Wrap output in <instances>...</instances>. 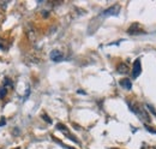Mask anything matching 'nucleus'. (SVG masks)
<instances>
[{"label":"nucleus","instance_id":"20e7f679","mask_svg":"<svg viewBox=\"0 0 156 149\" xmlns=\"http://www.w3.org/2000/svg\"><path fill=\"white\" fill-rule=\"evenodd\" d=\"M120 85L123 87L124 89H127V90H130L131 88H132V83H131V81L129 78H123V79H120Z\"/></svg>","mask_w":156,"mask_h":149},{"label":"nucleus","instance_id":"1a4fd4ad","mask_svg":"<svg viewBox=\"0 0 156 149\" xmlns=\"http://www.w3.org/2000/svg\"><path fill=\"white\" fill-rule=\"evenodd\" d=\"M6 85H10V87L13 88V83L11 82L9 78H5V81H4V87H5V88H6Z\"/></svg>","mask_w":156,"mask_h":149},{"label":"nucleus","instance_id":"6e6552de","mask_svg":"<svg viewBox=\"0 0 156 149\" xmlns=\"http://www.w3.org/2000/svg\"><path fill=\"white\" fill-rule=\"evenodd\" d=\"M7 94V89L3 87V88H0V99H3V97H5V95Z\"/></svg>","mask_w":156,"mask_h":149},{"label":"nucleus","instance_id":"f257e3e1","mask_svg":"<svg viewBox=\"0 0 156 149\" xmlns=\"http://www.w3.org/2000/svg\"><path fill=\"white\" fill-rule=\"evenodd\" d=\"M142 72V66H141V60L136 59L133 63V67H132V78H137L139 76V73Z\"/></svg>","mask_w":156,"mask_h":149},{"label":"nucleus","instance_id":"f8f14e48","mask_svg":"<svg viewBox=\"0 0 156 149\" xmlns=\"http://www.w3.org/2000/svg\"><path fill=\"white\" fill-rule=\"evenodd\" d=\"M3 125H5V119H1V120H0V126H3Z\"/></svg>","mask_w":156,"mask_h":149},{"label":"nucleus","instance_id":"7ed1b4c3","mask_svg":"<svg viewBox=\"0 0 156 149\" xmlns=\"http://www.w3.org/2000/svg\"><path fill=\"white\" fill-rule=\"evenodd\" d=\"M119 10H120L119 5H114V6L107 9L102 15H105V16H108V15H109V16H111V15H118V13H119Z\"/></svg>","mask_w":156,"mask_h":149},{"label":"nucleus","instance_id":"ddd939ff","mask_svg":"<svg viewBox=\"0 0 156 149\" xmlns=\"http://www.w3.org/2000/svg\"><path fill=\"white\" fill-rule=\"evenodd\" d=\"M17 149H19V148H17Z\"/></svg>","mask_w":156,"mask_h":149},{"label":"nucleus","instance_id":"f03ea898","mask_svg":"<svg viewBox=\"0 0 156 149\" xmlns=\"http://www.w3.org/2000/svg\"><path fill=\"white\" fill-rule=\"evenodd\" d=\"M49 57H50V59L53 61H60V60L64 59V55H62V53L60 52L59 49H53L50 52Z\"/></svg>","mask_w":156,"mask_h":149},{"label":"nucleus","instance_id":"9b49d317","mask_svg":"<svg viewBox=\"0 0 156 149\" xmlns=\"http://www.w3.org/2000/svg\"><path fill=\"white\" fill-rule=\"evenodd\" d=\"M58 129H59V130H62V131H67V129L64 126V125H62V124H58V126H56Z\"/></svg>","mask_w":156,"mask_h":149},{"label":"nucleus","instance_id":"39448f33","mask_svg":"<svg viewBox=\"0 0 156 149\" xmlns=\"http://www.w3.org/2000/svg\"><path fill=\"white\" fill-rule=\"evenodd\" d=\"M27 35H28V39L30 40V41H35L36 33H35V30H34V28H31V27L27 28Z\"/></svg>","mask_w":156,"mask_h":149},{"label":"nucleus","instance_id":"0eeeda50","mask_svg":"<svg viewBox=\"0 0 156 149\" xmlns=\"http://www.w3.org/2000/svg\"><path fill=\"white\" fill-rule=\"evenodd\" d=\"M117 71L121 74H126V73H129V66L126 64H119L117 67Z\"/></svg>","mask_w":156,"mask_h":149},{"label":"nucleus","instance_id":"423d86ee","mask_svg":"<svg viewBox=\"0 0 156 149\" xmlns=\"http://www.w3.org/2000/svg\"><path fill=\"white\" fill-rule=\"evenodd\" d=\"M129 34H132V35H135V34H141L143 33L142 29H141V27L138 25V24H133V25H131L130 27V29L127 30Z\"/></svg>","mask_w":156,"mask_h":149},{"label":"nucleus","instance_id":"9d476101","mask_svg":"<svg viewBox=\"0 0 156 149\" xmlns=\"http://www.w3.org/2000/svg\"><path fill=\"white\" fill-rule=\"evenodd\" d=\"M42 118L46 120V122H47V123H49V124H52V119L47 116V114H42Z\"/></svg>","mask_w":156,"mask_h":149}]
</instances>
